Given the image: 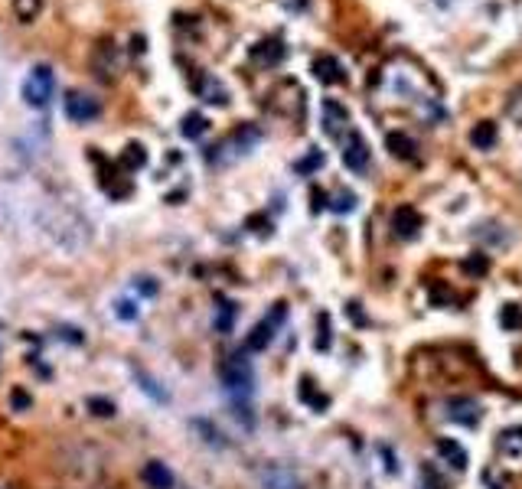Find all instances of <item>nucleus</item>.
Masks as SVG:
<instances>
[{"label":"nucleus","instance_id":"f257e3e1","mask_svg":"<svg viewBox=\"0 0 522 489\" xmlns=\"http://www.w3.org/2000/svg\"><path fill=\"white\" fill-rule=\"evenodd\" d=\"M219 379H222V385L232 391V395H242L248 398L252 395V385H255V372H252V362H248L245 352H232L229 359L219 366Z\"/></svg>","mask_w":522,"mask_h":489},{"label":"nucleus","instance_id":"f03ea898","mask_svg":"<svg viewBox=\"0 0 522 489\" xmlns=\"http://www.w3.org/2000/svg\"><path fill=\"white\" fill-rule=\"evenodd\" d=\"M285 320H287V304H275V307H271V314L265 316L261 323H255V329L248 333L245 349H248V352L268 349L271 339L277 336V329H281V323H285Z\"/></svg>","mask_w":522,"mask_h":489},{"label":"nucleus","instance_id":"7ed1b4c3","mask_svg":"<svg viewBox=\"0 0 522 489\" xmlns=\"http://www.w3.org/2000/svg\"><path fill=\"white\" fill-rule=\"evenodd\" d=\"M53 92H56V76H53V69H49V66H36V69H33L30 76H26V82H24V98H26V105H33V108L49 105Z\"/></svg>","mask_w":522,"mask_h":489},{"label":"nucleus","instance_id":"20e7f679","mask_svg":"<svg viewBox=\"0 0 522 489\" xmlns=\"http://www.w3.org/2000/svg\"><path fill=\"white\" fill-rule=\"evenodd\" d=\"M258 480L265 489H304L297 480V473H294L291 466L285 463H268L258 470Z\"/></svg>","mask_w":522,"mask_h":489},{"label":"nucleus","instance_id":"39448f33","mask_svg":"<svg viewBox=\"0 0 522 489\" xmlns=\"http://www.w3.org/2000/svg\"><path fill=\"white\" fill-rule=\"evenodd\" d=\"M343 163H346V170H353V173H362V170L369 167V144L362 140L359 130H349V134H346Z\"/></svg>","mask_w":522,"mask_h":489},{"label":"nucleus","instance_id":"423d86ee","mask_svg":"<svg viewBox=\"0 0 522 489\" xmlns=\"http://www.w3.org/2000/svg\"><path fill=\"white\" fill-rule=\"evenodd\" d=\"M444 408H447V418H451L454 424H464V428L480 424V414H483V408H480L476 398H451Z\"/></svg>","mask_w":522,"mask_h":489},{"label":"nucleus","instance_id":"0eeeda50","mask_svg":"<svg viewBox=\"0 0 522 489\" xmlns=\"http://www.w3.org/2000/svg\"><path fill=\"white\" fill-rule=\"evenodd\" d=\"M392 232L399 238H415L421 232V215L415 206H399L392 212Z\"/></svg>","mask_w":522,"mask_h":489},{"label":"nucleus","instance_id":"6e6552de","mask_svg":"<svg viewBox=\"0 0 522 489\" xmlns=\"http://www.w3.org/2000/svg\"><path fill=\"white\" fill-rule=\"evenodd\" d=\"M66 115H69L72 121H78V124L92 121V118H98V101H95L92 95H85V92H72L69 98H66Z\"/></svg>","mask_w":522,"mask_h":489},{"label":"nucleus","instance_id":"1a4fd4ad","mask_svg":"<svg viewBox=\"0 0 522 489\" xmlns=\"http://www.w3.org/2000/svg\"><path fill=\"white\" fill-rule=\"evenodd\" d=\"M346 124H349V111L333 98L323 101V130H327L330 138H339V134L346 130Z\"/></svg>","mask_w":522,"mask_h":489},{"label":"nucleus","instance_id":"9d476101","mask_svg":"<svg viewBox=\"0 0 522 489\" xmlns=\"http://www.w3.org/2000/svg\"><path fill=\"white\" fill-rule=\"evenodd\" d=\"M438 457L444 460L447 466H454L457 473H464V470H467V463H470L467 451H464L457 441H451V437H441V441H438Z\"/></svg>","mask_w":522,"mask_h":489},{"label":"nucleus","instance_id":"9b49d317","mask_svg":"<svg viewBox=\"0 0 522 489\" xmlns=\"http://www.w3.org/2000/svg\"><path fill=\"white\" fill-rule=\"evenodd\" d=\"M140 480L150 489H173V473H170L167 463H160V460H147L144 470H140Z\"/></svg>","mask_w":522,"mask_h":489},{"label":"nucleus","instance_id":"f8f14e48","mask_svg":"<svg viewBox=\"0 0 522 489\" xmlns=\"http://www.w3.org/2000/svg\"><path fill=\"white\" fill-rule=\"evenodd\" d=\"M314 76L320 78L323 85H337V82H343L346 78V72H343V66H339L337 56H320V59L314 62Z\"/></svg>","mask_w":522,"mask_h":489},{"label":"nucleus","instance_id":"ddd939ff","mask_svg":"<svg viewBox=\"0 0 522 489\" xmlns=\"http://www.w3.org/2000/svg\"><path fill=\"white\" fill-rule=\"evenodd\" d=\"M297 395H300V401L310 408V411H327V405H330V398L323 395L320 388L314 385V379H300V385H297Z\"/></svg>","mask_w":522,"mask_h":489},{"label":"nucleus","instance_id":"4468645a","mask_svg":"<svg viewBox=\"0 0 522 489\" xmlns=\"http://www.w3.org/2000/svg\"><path fill=\"white\" fill-rule=\"evenodd\" d=\"M385 144H389L392 157H401V160H415L418 157V140L401 134V130H392L389 138H385Z\"/></svg>","mask_w":522,"mask_h":489},{"label":"nucleus","instance_id":"2eb2a0df","mask_svg":"<svg viewBox=\"0 0 522 489\" xmlns=\"http://www.w3.org/2000/svg\"><path fill=\"white\" fill-rule=\"evenodd\" d=\"M499 453L509 460L522 457V424H513V428H506L499 434Z\"/></svg>","mask_w":522,"mask_h":489},{"label":"nucleus","instance_id":"dca6fc26","mask_svg":"<svg viewBox=\"0 0 522 489\" xmlns=\"http://www.w3.org/2000/svg\"><path fill=\"white\" fill-rule=\"evenodd\" d=\"M252 56L261 62V66H275V62L285 59V46H281V39H265V43L255 46Z\"/></svg>","mask_w":522,"mask_h":489},{"label":"nucleus","instance_id":"f3484780","mask_svg":"<svg viewBox=\"0 0 522 489\" xmlns=\"http://www.w3.org/2000/svg\"><path fill=\"white\" fill-rule=\"evenodd\" d=\"M470 140H474L476 150H493V147H496V124L480 121L474 130H470Z\"/></svg>","mask_w":522,"mask_h":489},{"label":"nucleus","instance_id":"a211bd4d","mask_svg":"<svg viewBox=\"0 0 522 489\" xmlns=\"http://www.w3.org/2000/svg\"><path fill=\"white\" fill-rule=\"evenodd\" d=\"M206 130H209V121L203 115H196V111H193V115H186L183 124H180V134H183V138H190V140L203 138Z\"/></svg>","mask_w":522,"mask_h":489},{"label":"nucleus","instance_id":"6ab92c4d","mask_svg":"<svg viewBox=\"0 0 522 489\" xmlns=\"http://www.w3.org/2000/svg\"><path fill=\"white\" fill-rule=\"evenodd\" d=\"M196 88H200L203 101H213V105H225V88H222L219 82H215V78H203V82L196 85Z\"/></svg>","mask_w":522,"mask_h":489},{"label":"nucleus","instance_id":"aec40b11","mask_svg":"<svg viewBox=\"0 0 522 489\" xmlns=\"http://www.w3.org/2000/svg\"><path fill=\"white\" fill-rule=\"evenodd\" d=\"M14 10L20 16V24H33L43 10V0H14Z\"/></svg>","mask_w":522,"mask_h":489},{"label":"nucleus","instance_id":"412c9836","mask_svg":"<svg viewBox=\"0 0 522 489\" xmlns=\"http://www.w3.org/2000/svg\"><path fill=\"white\" fill-rule=\"evenodd\" d=\"M499 323H503V329H522V307L519 304H503V310H499Z\"/></svg>","mask_w":522,"mask_h":489},{"label":"nucleus","instance_id":"4be33fe9","mask_svg":"<svg viewBox=\"0 0 522 489\" xmlns=\"http://www.w3.org/2000/svg\"><path fill=\"white\" fill-rule=\"evenodd\" d=\"M121 163L128 170H140L147 163V153H144V147L140 144H128L124 147V153H121Z\"/></svg>","mask_w":522,"mask_h":489},{"label":"nucleus","instance_id":"5701e85b","mask_svg":"<svg viewBox=\"0 0 522 489\" xmlns=\"http://www.w3.org/2000/svg\"><path fill=\"white\" fill-rule=\"evenodd\" d=\"M232 323H235V304L222 300V304H219V314H215V329H219V333H232Z\"/></svg>","mask_w":522,"mask_h":489},{"label":"nucleus","instance_id":"b1692460","mask_svg":"<svg viewBox=\"0 0 522 489\" xmlns=\"http://www.w3.org/2000/svg\"><path fill=\"white\" fill-rule=\"evenodd\" d=\"M314 346H317V352L330 349V314L317 316V339H314Z\"/></svg>","mask_w":522,"mask_h":489},{"label":"nucleus","instance_id":"393cba45","mask_svg":"<svg viewBox=\"0 0 522 489\" xmlns=\"http://www.w3.org/2000/svg\"><path fill=\"white\" fill-rule=\"evenodd\" d=\"M464 271L470 277H483L490 271V261H486V254H470V258H464Z\"/></svg>","mask_w":522,"mask_h":489},{"label":"nucleus","instance_id":"a878e982","mask_svg":"<svg viewBox=\"0 0 522 489\" xmlns=\"http://www.w3.org/2000/svg\"><path fill=\"white\" fill-rule=\"evenodd\" d=\"M85 405H88V411H92L95 418H111V414H115V401H108V398H88Z\"/></svg>","mask_w":522,"mask_h":489},{"label":"nucleus","instance_id":"bb28decb","mask_svg":"<svg viewBox=\"0 0 522 489\" xmlns=\"http://www.w3.org/2000/svg\"><path fill=\"white\" fill-rule=\"evenodd\" d=\"M330 209H333V212H353V209H356V196H353V192H337L333 202H330Z\"/></svg>","mask_w":522,"mask_h":489},{"label":"nucleus","instance_id":"cd10ccee","mask_svg":"<svg viewBox=\"0 0 522 489\" xmlns=\"http://www.w3.org/2000/svg\"><path fill=\"white\" fill-rule=\"evenodd\" d=\"M115 314L121 316V320H138V304L134 300H128V297H121V300H115Z\"/></svg>","mask_w":522,"mask_h":489},{"label":"nucleus","instance_id":"c85d7f7f","mask_svg":"<svg viewBox=\"0 0 522 489\" xmlns=\"http://www.w3.org/2000/svg\"><path fill=\"white\" fill-rule=\"evenodd\" d=\"M421 489H444V480L434 466H421Z\"/></svg>","mask_w":522,"mask_h":489},{"label":"nucleus","instance_id":"c756f323","mask_svg":"<svg viewBox=\"0 0 522 489\" xmlns=\"http://www.w3.org/2000/svg\"><path fill=\"white\" fill-rule=\"evenodd\" d=\"M138 379H140V382H144V385H140V388H144L147 395H154L157 401H167V391H160V388H157V382H154V379H147V375L140 372V369H138Z\"/></svg>","mask_w":522,"mask_h":489},{"label":"nucleus","instance_id":"7c9ffc66","mask_svg":"<svg viewBox=\"0 0 522 489\" xmlns=\"http://www.w3.org/2000/svg\"><path fill=\"white\" fill-rule=\"evenodd\" d=\"M10 405H14V411H26V408H30V405H33V398H30V395H26V391H24V388H16V391H14V395H10Z\"/></svg>","mask_w":522,"mask_h":489},{"label":"nucleus","instance_id":"2f4dec72","mask_svg":"<svg viewBox=\"0 0 522 489\" xmlns=\"http://www.w3.org/2000/svg\"><path fill=\"white\" fill-rule=\"evenodd\" d=\"M317 167H323V153L320 150H314L307 160H300L297 163V173H310V170H317Z\"/></svg>","mask_w":522,"mask_h":489},{"label":"nucleus","instance_id":"473e14b6","mask_svg":"<svg viewBox=\"0 0 522 489\" xmlns=\"http://www.w3.org/2000/svg\"><path fill=\"white\" fill-rule=\"evenodd\" d=\"M134 287H138L144 297H154V294H157V281H154V277H138V281H134Z\"/></svg>","mask_w":522,"mask_h":489},{"label":"nucleus","instance_id":"72a5a7b5","mask_svg":"<svg viewBox=\"0 0 522 489\" xmlns=\"http://www.w3.org/2000/svg\"><path fill=\"white\" fill-rule=\"evenodd\" d=\"M509 115H513L516 121L522 124V88H519V92H516V95H513V98H509Z\"/></svg>","mask_w":522,"mask_h":489}]
</instances>
